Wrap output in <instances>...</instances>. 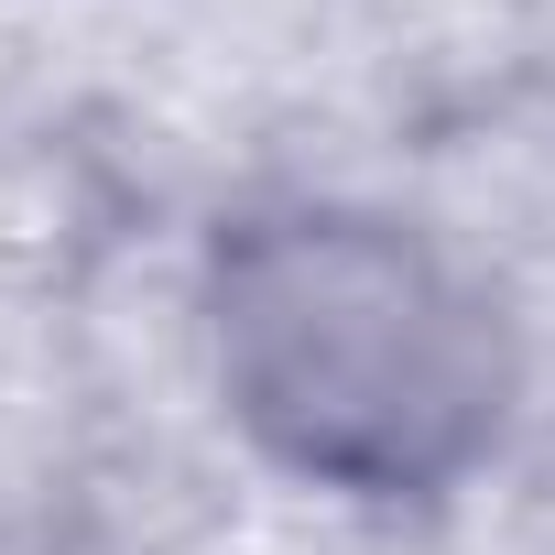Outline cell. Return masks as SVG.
Masks as SVG:
<instances>
[{
    "mask_svg": "<svg viewBox=\"0 0 555 555\" xmlns=\"http://www.w3.org/2000/svg\"><path fill=\"white\" fill-rule=\"evenodd\" d=\"M218 371L240 414L317 479L425 490L490 414V317L371 218H261L218 250Z\"/></svg>",
    "mask_w": 555,
    "mask_h": 555,
    "instance_id": "1",
    "label": "cell"
}]
</instances>
